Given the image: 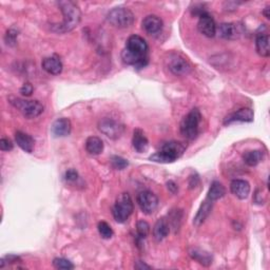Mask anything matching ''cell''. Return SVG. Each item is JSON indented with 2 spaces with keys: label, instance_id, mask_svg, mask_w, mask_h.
I'll return each mask as SVG.
<instances>
[{
  "label": "cell",
  "instance_id": "obj_1",
  "mask_svg": "<svg viewBox=\"0 0 270 270\" xmlns=\"http://www.w3.org/2000/svg\"><path fill=\"white\" fill-rule=\"evenodd\" d=\"M149 47L147 41L138 35H132L127 40L122 52L123 62L136 69H142L149 62Z\"/></svg>",
  "mask_w": 270,
  "mask_h": 270
},
{
  "label": "cell",
  "instance_id": "obj_2",
  "mask_svg": "<svg viewBox=\"0 0 270 270\" xmlns=\"http://www.w3.org/2000/svg\"><path fill=\"white\" fill-rule=\"evenodd\" d=\"M59 10L62 11L64 15V20L62 23L52 24V31L59 34H65L68 32L73 31L81 20V13L79 7L76 5L75 2L66 0V1L57 2Z\"/></svg>",
  "mask_w": 270,
  "mask_h": 270
},
{
  "label": "cell",
  "instance_id": "obj_3",
  "mask_svg": "<svg viewBox=\"0 0 270 270\" xmlns=\"http://www.w3.org/2000/svg\"><path fill=\"white\" fill-rule=\"evenodd\" d=\"M186 151V146L181 141L171 140L165 142L159 151L150 156V160L155 163L170 164L179 159Z\"/></svg>",
  "mask_w": 270,
  "mask_h": 270
},
{
  "label": "cell",
  "instance_id": "obj_4",
  "mask_svg": "<svg viewBox=\"0 0 270 270\" xmlns=\"http://www.w3.org/2000/svg\"><path fill=\"white\" fill-rule=\"evenodd\" d=\"M202 121V114L199 109H192L181 122V133L185 138L189 140L196 139L199 135L200 124Z\"/></svg>",
  "mask_w": 270,
  "mask_h": 270
},
{
  "label": "cell",
  "instance_id": "obj_5",
  "mask_svg": "<svg viewBox=\"0 0 270 270\" xmlns=\"http://www.w3.org/2000/svg\"><path fill=\"white\" fill-rule=\"evenodd\" d=\"M8 101H10V104L13 107L19 110L24 117L29 118V120L39 116L45 110L44 105L38 100H25L22 98L11 96L8 98Z\"/></svg>",
  "mask_w": 270,
  "mask_h": 270
},
{
  "label": "cell",
  "instance_id": "obj_6",
  "mask_svg": "<svg viewBox=\"0 0 270 270\" xmlns=\"http://www.w3.org/2000/svg\"><path fill=\"white\" fill-rule=\"evenodd\" d=\"M133 210H134V205H133V201L130 197V194L124 192L117 198L112 210V213L115 221L117 223L123 224L128 221V218L132 214Z\"/></svg>",
  "mask_w": 270,
  "mask_h": 270
},
{
  "label": "cell",
  "instance_id": "obj_7",
  "mask_svg": "<svg viewBox=\"0 0 270 270\" xmlns=\"http://www.w3.org/2000/svg\"><path fill=\"white\" fill-rule=\"evenodd\" d=\"M107 20L118 29L130 28L135 21L134 14L127 7H114L107 15Z\"/></svg>",
  "mask_w": 270,
  "mask_h": 270
},
{
  "label": "cell",
  "instance_id": "obj_8",
  "mask_svg": "<svg viewBox=\"0 0 270 270\" xmlns=\"http://www.w3.org/2000/svg\"><path fill=\"white\" fill-rule=\"evenodd\" d=\"M166 63L169 71L175 76H186L191 72V65L180 54H170L166 59Z\"/></svg>",
  "mask_w": 270,
  "mask_h": 270
},
{
  "label": "cell",
  "instance_id": "obj_9",
  "mask_svg": "<svg viewBox=\"0 0 270 270\" xmlns=\"http://www.w3.org/2000/svg\"><path fill=\"white\" fill-rule=\"evenodd\" d=\"M98 130L103 134H105L106 136L112 139H117L123 135L125 128L124 125L121 124L120 122L113 120V118L105 117L103 120L99 121Z\"/></svg>",
  "mask_w": 270,
  "mask_h": 270
},
{
  "label": "cell",
  "instance_id": "obj_10",
  "mask_svg": "<svg viewBox=\"0 0 270 270\" xmlns=\"http://www.w3.org/2000/svg\"><path fill=\"white\" fill-rule=\"evenodd\" d=\"M137 204L143 213L152 214L158 207V198L152 191L143 190L137 194Z\"/></svg>",
  "mask_w": 270,
  "mask_h": 270
},
{
  "label": "cell",
  "instance_id": "obj_11",
  "mask_svg": "<svg viewBox=\"0 0 270 270\" xmlns=\"http://www.w3.org/2000/svg\"><path fill=\"white\" fill-rule=\"evenodd\" d=\"M199 22H198V29L199 31L209 38L214 37L216 34V24L214 19L212 18L208 12L202 14L199 17Z\"/></svg>",
  "mask_w": 270,
  "mask_h": 270
},
{
  "label": "cell",
  "instance_id": "obj_12",
  "mask_svg": "<svg viewBox=\"0 0 270 270\" xmlns=\"http://www.w3.org/2000/svg\"><path fill=\"white\" fill-rule=\"evenodd\" d=\"M253 117H255V113L250 108H242L236 112L227 115L224 120V125H230L235 122L251 123L253 122Z\"/></svg>",
  "mask_w": 270,
  "mask_h": 270
},
{
  "label": "cell",
  "instance_id": "obj_13",
  "mask_svg": "<svg viewBox=\"0 0 270 270\" xmlns=\"http://www.w3.org/2000/svg\"><path fill=\"white\" fill-rule=\"evenodd\" d=\"M256 47L257 52L262 57H269L270 55V48H269V35L265 27H262L257 32L256 36Z\"/></svg>",
  "mask_w": 270,
  "mask_h": 270
},
{
  "label": "cell",
  "instance_id": "obj_14",
  "mask_svg": "<svg viewBox=\"0 0 270 270\" xmlns=\"http://www.w3.org/2000/svg\"><path fill=\"white\" fill-rule=\"evenodd\" d=\"M216 33L224 39H236L241 35V27L236 23H221L216 27Z\"/></svg>",
  "mask_w": 270,
  "mask_h": 270
},
{
  "label": "cell",
  "instance_id": "obj_15",
  "mask_svg": "<svg viewBox=\"0 0 270 270\" xmlns=\"http://www.w3.org/2000/svg\"><path fill=\"white\" fill-rule=\"evenodd\" d=\"M72 130V124L69 118L62 117L56 120L52 127H51V131L55 137H66L70 135Z\"/></svg>",
  "mask_w": 270,
  "mask_h": 270
},
{
  "label": "cell",
  "instance_id": "obj_16",
  "mask_svg": "<svg viewBox=\"0 0 270 270\" xmlns=\"http://www.w3.org/2000/svg\"><path fill=\"white\" fill-rule=\"evenodd\" d=\"M141 25L150 35H156L163 30V20L156 15H148L143 18Z\"/></svg>",
  "mask_w": 270,
  "mask_h": 270
},
{
  "label": "cell",
  "instance_id": "obj_17",
  "mask_svg": "<svg viewBox=\"0 0 270 270\" xmlns=\"http://www.w3.org/2000/svg\"><path fill=\"white\" fill-rule=\"evenodd\" d=\"M230 191L240 200H246L250 193V185L247 181L233 180L230 183Z\"/></svg>",
  "mask_w": 270,
  "mask_h": 270
},
{
  "label": "cell",
  "instance_id": "obj_18",
  "mask_svg": "<svg viewBox=\"0 0 270 270\" xmlns=\"http://www.w3.org/2000/svg\"><path fill=\"white\" fill-rule=\"evenodd\" d=\"M41 67L47 73L51 75H58L63 72V63L57 56H50L44 58Z\"/></svg>",
  "mask_w": 270,
  "mask_h": 270
},
{
  "label": "cell",
  "instance_id": "obj_19",
  "mask_svg": "<svg viewBox=\"0 0 270 270\" xmlns=\"http://www.w3.org/2000/svg\"><path fill=\"white\" fill-rule=\"evenodd\" d=\"M132 145L134 150L138 153H143L149 148V140L141 129H135L133 131Z\"/></svg>",
  "mask_w": 270,
  "mask_h": 270
},
{
  "label": "cell",
  "instance_id": "obj_20",
  "mask_svg": "<svg viewBox=\"0 0 270 270\" xmlns=\"http://www.w3.org/2000/svg\"><path fill=\"white\" fill-rule=\"evenodd\" d=\"M15 141L24 152H28V153H32L34 147H35V140L31 135L21 131H17L15 133Z\"/></svg>",
  "mask_w": 270,
  "mask_h": 270
},
{
  "label": "cell",
  "instance_id": "obj_21",
  "mask_svg": "<svg viewBox=\"0 0 270 270\" xmlns=\"http://www.w3.org/2000/svg\"><path fill=\"white\" fill-rule=\"evenodd\" d=\"M169 232H170V224L167 221L165 217H162L157 219L153 227V236L157 242H162L165 240Z\"/></svg>",
  "mask_w": 270,
  "mask_h": 270
},
{
  "label": "cell",
  "instance_id": "obj_22",
  "mask_svg": "<svg viewBox=\"0 0 270 270\" xmlns=\"http://www.w3.org/2000/svg\"><path fill=\"white\" fill-rule=\"evenodd\" d=\"M189 256L191 257V259H193L194 261H197L198 263H200L202 266H210L212 264V257L209 252L202 250L200 248H192L189 250Z\"/></svg>",
  "mask_w": 270,
  "mask_h": 270
},
{
  "label": "cell",
  "instance_id": "obj_23",
  "mask_svg": "<svg viewBox=\"0 0 270 270\" xmlns=\"http://www.w3.org/2000/svg\"><path fill=\"white\" fill-rule=\"evenodd\" d=\"M212 205H213V202L211 201H209V200H207V199L204 202H202V204L201 205L196 217H194V219H193V224L194 225L201 226L202 223L205 222V219L208 217V215L211 212Z\"/></svg>",
  "mask_w": 270,
  "mask_h": 270
},
{
  "label": "cell",
  "instance_id": "obj_24",
  "mask_svg": "<svg viewBox=\"0 0 270 270\" xmlns=\"http://www.w3.org/2000/svg\"><path fill=\"white\" fill-rule=\"evenodd\" d=\"M84 146H86V150L88 153L91 155H98L100 153H103L104 151V141L97 136L88 137Z\"/></svg>",
  "mask_w": 270,
  "mask_h": 270
},
{
  "label": "cell",
  "instance_id": "obj_25",
  "mask_svg": "<svg viewBox=\"0 0 270 270\" xmlns=\"http://www.w3.org/2000/svg\"><path fill=\"white\" fill-rule=\"evenodd\" d=\"M225 194H226V189L223 186V184L217 181H214L210 186L206 199L214 202L215 201L225 197Z\"/></svg>",
  "mask_w": 270,
  "mask_h": 270
},
{
  "label": "cell",
  "instance_id": "obj_26",
  "mask_svg": "<svg viewBox=\"0 0 270 270\" xmlns=\"http://www.w3.org/2000/svg\"><path fill=\"white\" fill-rule=\"evenodd\" d=\"M263 157H264V153H263V151H261V150L247 151L243 154L244 163L250 167H255V166L259 165L262 160H263Z\"/></svg>",
  "mask_w": 270,
  "mask_h": 270
},
{
  "label": "cell",
  "instance_id": "obj_27",
  "mask_svg": "<svg viewBox=\"0 0 270 270\" xmlns=\"http://www.w3.org/2000/svg\"><path fill=\"white\" fill-rule=\"evenodd\" d=\"M97 229H98V232L100 234V236L103 239H106V240H109L111 239L113 236V230L111 226H110L108 223L106 222H99L98 225H97Z\"/></svg>",
  "mask_w": 270,
  "mask_h": 270
},
{
  "label": "cell",
  "instance_id": "obj_28",
  "mask_svg": "<svg viewBox=\"0 0 270 270\" xmlns=\"http://www.w3.org/2000/svg\"><path fill=\"white\" fill-rule=\"evenodd\" d=\"M137 240H145L150 232V225L146 221H139L136 225Z\"/></svg>",
  "mask_w": 270,
  "mask_h": 270
},
{
  "label": "cell",
  "instance_id": "obj_29",
  "mask_svg": "<svg viewBox=\"0 0 270 270\" xmlns=\"http://www.w3.org/2000/svg\"><path fill=\"white\" fill-rule=\"evenodd\" d=\"M53 266L56 269L63 270H71L74 268V265L71 261L64 259V258H56L53 260Z\"/></svg>",
  "mask_w": 270,
  "mask_h": 270
},
{
  "label": "cell",
  "instance_id": "obj_30",
  "mask_svg": "<svg viewBox=\"0 0 270 270\" xmlns=\"http://www.w3.org/2000/svg\"><path fill=\"white\" fill-rule=\"evenodd\" d=\"M111 165L114 169H116V170H123L126 167H128L129 163L128 160L125 159L124 157L114 155L111 157Z\"/></svg>",
  "mask_w": 270,
  "mask_h": 270
},
{
  "label": "cell",
  "instance_id": "obj_31",
  "mask_svg": "<svg viewBox=\"0 0 270 270\" xmlns=\"http://www.w3.org/2000/svg\"><path fill=\"white\" fill-rule=\"evenodd\" d=\"M181 219H182V212L181 210H175L173 212H171L170 217H169V223H171L172 226L174 227V229H179L181 226Z\"/></svg>",
  "mask_w": 270,
  "mask_h": 270
},
{
  "label": "cell",
  "instance_id": "obj_32",
  "mask_svg": "<svg viewBox=\"0 0 270 270\" xmlns=\"http://www.w3.org/2000/svg\"><path fill=\"white\" fill-rule=\"evenodd\" d=\"M17 36H18V32H17L15 29L7 30L6 34H5V37H4L6 45L15 46L16 45V40H17Z\"/></svg>",
  "mask_w": 270,
  "mask_h": 270
},
{
  "label": "cell",
  "instance_id": "obj_33",
  "mask_svg": "<svg viewBox=\"0 0 270 270\" xmlns=\"http://www.w3.org/2000/svg\"><path fill=\"white\" fill-rule=\"evenodd\" d=\"M18 262H21L20 257L15 256V255H8L2 258L1 261H0V267L3 268L5 264H15V263H18Z\"/></svg>",
  "mask_w": 270,
  "mask_h": 270
},
{
  "label": "cell",
  "instance_id": "obj_34",
  "mask_svg": "<svg viewBox=\"0 0 270 270\" xmlns=\"http://www.w3.org/2000/svg\"><path fill=\"white\" fill-rule=\"evenodd\" d=\"M78 172L74 170V169H69L66 173H65V181L67 183H75L78 180Z\"/></svg>",
  "mask_w": 270,
  "mask_h": 270
},
{
  "label": "cell",
  "instance_id": "obj_35",
  "mask_svg": "<svg viewBox=\"0 0 270 270\" xmlns=\"http://www.w3.org/2000/svg\"><path fill=\"white\" fill-rule=\"evenodd\" d=\"M14 148V143L11 139L8 138H1L0 139V149L2 151H11Z\"/></svg>",
  "mask_w": 270,
  "mask_h": 270
},
{
  "label": "cell",
  "instance_id": "obj_36",
  "mask_svg": "<svg viewBox=\"0 0 270 270\" xmlns=\"http://www.w3.org/2000/svg\"><path fill=\"white\" fill-rule=\"evenodd\" d=\"M33 86L30 83V82H27V83H24L23 86L21 87L20 89V93H21V95L25 96V97H29L32 95V93H33Z\"/></svg>",
  "mask_w": 270,
  "mask_h": 270
},
{
  "label": "cell",
  "instance_id": "obj_37",
  "mask_svg": "<svg viewBox=\"0 0 270 270\" xmlns=\"http://www.w3.org/2000/svg\"><path fill=\"white\" fill-rule=\"evenodd\" d=\"M167 188L173 194H176L177 192H179V186H177L173 181H169L167 183Z\"/></svg>",
  "mask_w": 270,
  "mask_h": 270
},
{
  "label": "cell",
  "instance_id": "obj_38",
  "mask_svg": "<svg viewBox=\"0 0 270 270\" xmlns=\"http://www.w3.org/2000/svg\"><path fill=\"white\" fill-rule=\"evenodd\" d=\"M199 183H200V179H199V176H198L197 174H194V175H191V176H190V179H189L190 189L196 188L197 186L199 185Z\"/></svg>",
  "mask_w": 270,
  "mask_h": 270
},
{
  "label": "cell",
  "instance_id": "obj_39",
  "mask_svg": "<svg viewBox=\"0 0 270 270\" xmlns=\"http://www.w3.org/2000/svg\"><path fill=\"white\" fill-rule=\"evenodd\" d=\"M135 268L141 270V269H150L151 267L145 263H142L141 261H138V262H136V264H135Z\"/></svg>",
  "mask_w": 270,
  "mask_h": 270
},
{
  "label": "cell",
  "instance_id": "obj_40",
  "mask_svg": "<svg viewBox=\"0 0 270 270\" xmlns=\"http://www.w3.org/2000/svg\"><path fill=\"white\" fill-rule=\"evenodd\" d=\"M269 10H270V8H269V5H268V6H266V7H265V10L263 11V14L265 15V17H266V18H267V19H269V18H270V15H269Z\"/></svg>",
  "mask_w": 270,
  "mask_h": 270
}]
</instances>
